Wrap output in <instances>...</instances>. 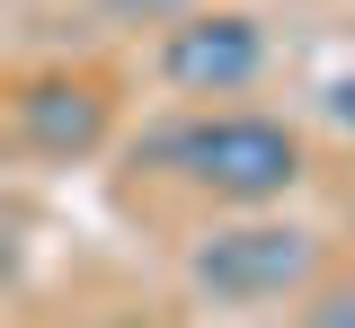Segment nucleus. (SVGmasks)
<instances>
[{
    "label": "nucleus",
    "mask_w": 355,
    "mask_h": 328,
    "mask_svg": "<svg viewBox=\"0 0 355 328\" xmlns=\"http://www.w3.org/2000/svg\"><path fill=\"white\" fill-rule=\"evenodd\" d=\"M160 160H169L187 187H205L214 204H240V213L284 204V195L302 187V169H311L302 134H293L284 116H249V107H222V116L178 125V134L160 142Z\"/></svg>",
    "instance_id": "f257e3e1"
},
{
    "label": "nucleus",
    "mask_w": 355,
    "mask_h": 328,
    "mask_svg": "<svg viewBox=\"0 0 355 328\" xmlns=\"http://www.w3.org/2000/svg\"><path fill=\"white\" fill-rule=\"evenodd\" d=\"M311 275H320V231L284 222V213H240V222L205 231L187 257V284L214 302H284Z\"/></svg>",
    "instance_id": "f03ea898"
},
{
    "label": "nucleus",
    "mask_w": 355,
    "mask_h": 328,
    "mask_svg": "<svg viewBox=\"0 0 355 328\" xmlns=\"http://www.w3.org/2000/svg\"><path fill=\"white\" fill-rule=\"evenodd\" d=\"M258 71H266V36L240 9H196L160 36V80L178 98H240Z\"/></svg>",
    "instance_id": "7ed1b4c3"
},
{
    "label": "nucleus",
    "mask_w": 355,
    "mask_h": 328,
    "mask_svg": "<svg viewBox=\"0 0 355 328\" xmlns=\"http://www.w3.org/2000/svg\"><path fill=\"white\" fill-rule=\"evenodd\" d=\"M9 116H18V142L44 151V160H89L98 142L116 134V98H107V80H89V71H44V80H27Z\"/></svg>",
    "instance_id": "20e7f679"
},
{
    "label": "nucleus",
    "mask_w": 355,
    "mask_h": 328,
    "mask_svg": "<svg viewBox=\"0 0 355 328\" xmlns=\"http://www.w3.org/2000/svg\"><path fill=\"white\" fill-rule=\"evenodd\" d=\"M302 328H355V293H311Z\"/></svg>",
    "instance_id": "39448f33"
},
{
    "label": "nucleus",
    "mask_w": 355,
    "mask_h": 328,
    "mask_svg": "<svg viewBox=\"0 0 355 328\" xmlns=\"http://www.w3.org/2000/svg\"><path fill=\"white\" fill-rule=\"evenodd\" d=\"M320 98H329V116H338V125H347V134H355V71H338V80H329V89H320Z\"/></svg>",
    "instance_id": "423d86ee"
}]
</instances>
